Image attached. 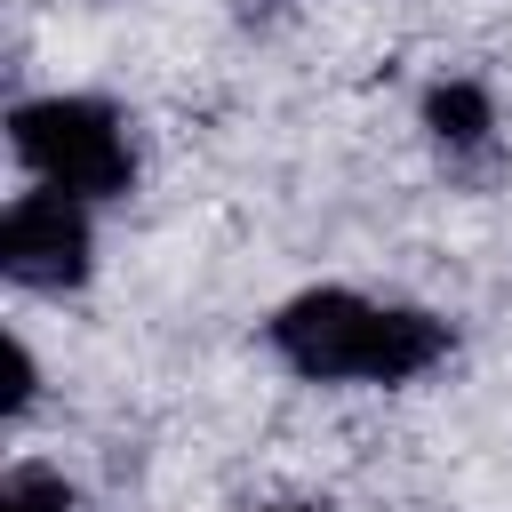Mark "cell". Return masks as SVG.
<instances>
[{"label":"cell","instance_id":"cell-5","mask_svg":"<svg viewBox=\"0 0 512 512\" xmlns=\"http://www.w3.org/2000/svg\"><path fill=\"white\" fill-rule=\"evenodd\" d=\"M0 512H72V488L48 472V464H16L0 480Z\"/></svg>","mask_w":512,"mask_h":512},{"label":"cell","instance_id":"cell-4","mask_svg":"<svg viewBox=\"0 0 512 512\" xmlns=\"http://www.w3.org/2000/svg\"><path fill=\"white\" fill-rule=\"evenodd\" d=\"M424 128H432L448 152H480L488 128H496V104H488L480 80H440V88L424 96Z\"/></svg>","mask_w":512,"mask_h":512},{"label":"cell","instance_id":"cell-6","mask_svg":"<svg viewBox=\"0 0 512 512\" xmlns=\"http://www.w3.org/2000/svg\"><path fill=\"white\" fill-rule=\"evenodd\" d=\"M32 384H40V368H32V352L8 336V392H0V408H8V416H24V408H32Z\"/></svg>","mask_w":512,"mask_h":512},{"label":"cell","instance_id":"cell-2","mask_svg":"<svg viewBox=\"0 0 512 512\" xmlns=\"http://www.w3.org/2000/svg\"><path fill=\"white\" fill-rule=\"evenodd\" d=\"M8 144H16V160H24L48 192H72V200H112V192H128V176H136L128 128H120V112L96 104V96H32V104H16Z\"/></svg>","mask_w":512,"mask_h":512},{"label":"cell","instance_id":"cell-3","mask_svg":"<svg viewBox=\"0 0 512 512\" xmlns=\"http://www.w3.org/2000/svg\"><path fill=\"white\" fill-rule=\"evenodd\" d=\"M88 256H96L88 200H72V192L40 184L0 216V272L16 288H72V280H88Z\"/></svg>","mask_w":512,"mask_h":512},{"label":"cell","instance_id":"cell-7","mask_svg":"<svg viewBox=\"0 0 512 512\" xmlns=\"http://www.w3.org/2000/svg\"><path fill=\"white\" fill-rule=\"evenodd\" d=\"M256 512H320V504H256Z\"/></svg>","mask_w":512,"mask_h":512},{"label":"cell","instance_id":"cell-1","mask_svg":"<svg viewBox=\"0 0 512 512\" xmlns=\"http://www.w3.org/2000/svg\"><path fill=\"white\" fill-rule=\"evenodd\" d=\"M272 352L312 384H408L448 352V328L408 304H368L352 288H304L272 312Z\"/></svg>","mask_w":512,"mask_h":512}]
</instances>
